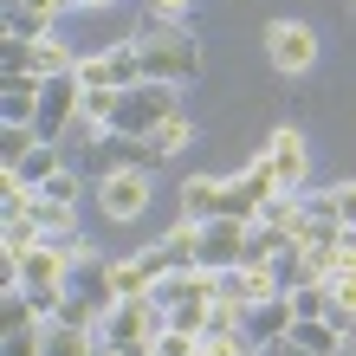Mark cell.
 I'll list each match as a JSON object with an SVG mask.
<instances>
[{"instance_id":"277c9868","label":"cell","mask_w":356,"mask_h":356,"mask_svg":"<svg viewBox=\"0 0 356 356\" xmlns=\"http://www.w3.org/2000/svg\"><path fill=\"white\" fill-rule=\"evenodd\" d=\"M272 195H285V188H279V175H272V162L253 156L240 175H227V181H220V220L253 227V220H259V207H266Z\"/></svg>"},{"instance_id":"7c38bea8","label":"cell","mask_w":356,"mask_h":356,"mask_svg":"<svg viewBox=\"0 0 356 356\" xmlns=\"http://www.w3.org/2000/svg\"><path fill=\"white\" fill-rule=\"evenodd\" d=\"M175 201H181V220H195V227L220 220V181H214V175H188Z\"/></svg>"},{"instance_id":"3957f363","label":"cell","mask_w":356,"mask_h":356,"mask_svg":"<svg viewBox=\"0 0 356 356\" xmlns=\"http://www.w3.org/2000/svg\"><path fill=\"white\" fill-rule=\"evenodd\" d=\"M78 85L85 91H136L143 85V46L136 39H111L97 52H78Z\"/></svg>"},{"instance_id":"83f0119b","label":"cell","mask_w":356,"mask_h":356,"mask_svg":"<svg viewBox=\"0 0 356 356\" xmlns=\"http://www.w3.org/2000/svg\"><path fill=\"white\" fill-rule=\"evenodd\" d=\"M39 201H65V207H78V175H72V169H58L46 188H39Z\"/></svg>"},{"instance_id":"8fae6325","label":"cell","mask_w":356,"mask_h":356,"mask_svg":"<svg viewBox=\"0 0 356 356\" xmlns=\"http://www.w3.org/2000/svg\"><path fill=\"white\" fill-rule=\"evenodd\" d=\"M65 0H7V39H46Z\"/></svg>"},{"instance_id":"8992f818","label":"cell","mask_w":356,"mask_h":356,"mask_svg":"<svg viewBox=\"0 0 356 356\" xmlns=\"http://www.w3.org/2000/svg\"><path fill=\"white\" fill-rule=\"evenodd\" d=\"M266 58L285 78H298V72L318 65V33H311L305 19H272V26H266Z\"/></svg>"},{"instance_id":"d6a6232c","label":"cell","mask_w":356,"mask_h":356,"mask_svg":"<svg viewBox=\"0 0 356 356\" xmlns=\"http://www.w3.org/2000/svg\"><path fill=\"white\" fill-rule=\"evenodd\" d=\"M330 291H337L343 311H356V272H337V279H330Z\"/></svg>"},{"instance_id":"4fadbf2b","label":"cell","mask_w":356,"mask_h":356,"mask_svg":"<svg viewBox=\"0 0 356 356\" xmlns=\"http://www.w3.org/2000/svg\"><path fill=\"white\" fill-rule=\"evenodd\" d=\"M285 350H291V356H337V350H343V330L330 324V318H318V324H291Z\"/></svg>"},{"instance_id":"e0dca14e","label":"cell","mask_w":356,"mask_h":356,"mask_svg":"<svg viewBox=\"0 0 356 356\" xmlns=\"http://www.w3.org/2000/svg\"><path fill=\"white\" fill-rule=\"evenodd\" d=\"M111 285H117V298H149L156 279H149V266H143L136 253H117L111 259Z\"/></svg>"},{"instance_id":"1f68e13d","label":"cell","mask_w":356,"mask_h":356,"mask_svg":"<svg viewBox=\"0 0 356 356\" xmlns=\"http://www.w3.org/2000/svg\"><path fill=\"white\" fill-rule=\"evenodd\" d=\"M330 195H337V214H343V227H356V181H337Z\"/></svg>"},{"instance_id":"f1b7e54d","label":"cell","mask_w":356,"mask_h":356,"mask_svg":"<svg viewBox=\"0 0 356 356\" xmlns=\"http://www.w3.org/2000/svg\"><path fill=\"white\" fill-rule=\"evenodd\" d=\"M156 356H201V337H181V330H162Z\"/></svg>"},{"instance_id":"f546056e","label":"cell","mask_w":356,"mask_h":356,"mask_svg":"<svg viewBox=\"0 0 356 356\" xmlns=\"http://www.w3.org/2000/svg\"><path fill=\"white\" fill-rule=\"evenodd\" d=\"M143 13H149V19H169V26H175V19L195 13V0H143Z\"/></svg>"},{"instance_id":"6da1fadb","label":"cell","mask_w":356,"mask_h":356,"mask_svg":"<svg viewBox=\"0 0 356 356\" xmlns=\"http://www.w3.org/2000/svg\"><path fill=\"white\" fill-rule=\"evenodd\" d=\"M143 46V85H195L201 78V46L188 33H175V26H162V33H143L136 39Z\"/></svg>"},{"instance_id":"cb8c5ba5","label":"cell","mask_w":356,"mask_h":356,"mask_svg":"<svg viewBox=\"0 0 356 356\" xmlns=\"http://www.w3.org/2000/svg\"><path fill=\"white\" fill-rule=\"evenodd\" d=\"M33 246H39V227H33V214L7 220V234H0V253H7V259H19V253H33Z\"/></svg>"},{"instance_id":"5b68a950","label":"cell","mask_w":356,"mask_h":356,"mask_svg":"<svg viewBox=\"0 0 356 356\" xmlns=\"http://www.w3.org/2000/svg\"><path fill=\"white\" fill-rule=\"evenodd\" d=\"M65 298H91L97 311L117 305V285H111V259L97 253V246L72 240V272H65Z\"/></svg>"},{"instance_id":"5bb4252c","label":"cell","mask_w":356,"mask_h":356,"mask_svg":"<svg viewBox=\"0 0 356 356\" xmlns=\"http://www.w3.org/2000/svg\"><path fill=\"white\" fill-rule=\"evenodd\" d=\"M33 227H39V240L72 246L78 240V207H65V201H33Z\"/></svg>"},{"instance_id":"ba28073f","label":"cell","mask_w":356,"mask_h":356,"mask_svg":"<svg viewBox=\"0 0 356 356\" xmlns=\"http://www.w3.org/2000/svg\"><path fill=\"white\" fill-rule=\"evenodd\" d=\"M97 207L111 220H143L149 214V175H136V169H111L97 181Z\"/></svg>"},{"instance_id":"7a4b0ae2","label":"cell","mask_w":356,"mask_h":356,"mask_svg":"<svg viewBox=\"0 0 356 356\" xmlns=\"http://www.w3.org/2000/svg\"><path fill=\"white\" fill-rule=\"evenodd\" d=\"M169 117H181V91H175V85H136V91H117L111 136H136V143H149Z\"/></svg>"},{"instance_id":"52a82bcc","label":"cell","mask_w":356,"mask_h":356,"mask_svg":"<svg viewBox=\"0 0 356 356\" xmlns=\"http://www.w3.org/2000/svg\"><path fill=\"white\" fill-rule=\"evenodd\" d=\"M259 156L272 162V175H279V188H285V195H305V169H311V149H305L298 123H285V130H272Z\"/></svg>"},{"instance_id":"7402d4cb","label":"cell","mask_w":356,"mask_h":356,"mask_svg":"<svg viewBox=\"0 0 356 356\" xmlns=\"http://www.w3.org/2000/svg\"><path fill=\"white\" fill-rule=\"evenodd\" d=\"M259 227H272V234H298V195H272L266 207H259Z\"/></svg>"},{"instance_id":"ac0fdd59","label":"cell","mask_w":356,"mask_h":356,"mask_svg":"<svg viewBox=\"0 0 356 356\" xmlns=\"http://www.w3.org/2000/svg\"><path fill=\"white\" fill-rule=\"evenodd\" d=\"M285 298H291V311H298V324H318V318H330V311H337L330 279H324V285H298V291H285Z\"/></svg>"},{"instance_id":"9c48e42d","label":"cell","mask_w":356,"mask_h":356,"mask_svg":"<svg viewBox=\"0 0 356 356\" xmlns=\"http://www.w3.org/2000/svg\"><path fill=\"white\" fill-rule=\"evenodd\" d=\"M246 234H253V227H240V220H207L201 227V272L246 266Z\"/></svg>"},{"instance_id":"d4e9b609","label":"cell","mask_w":356,"mask_h":356,"mask_svg":"<svg viewBox=\"0 0 356 356\" xmlns=\"http://www.w3.org/2000/svg\"><path fill=\"white\" fill-rule=\"evenodd\" d=\"M19 324H39V311L26 291H0V330H19Z\"/></svg>"},{"instance_id":"4dcf8cb0","label":"cell","mask_w":356,"mask_h":356,"mask_svg":"<svg viewBox=\"0 0 356 356\" xmlns=\"http://www.w3.org/2000/svg\"><path fill=\"white\" fill-rule=\"evenodd\" d=\"M337 272H356V227H343L337 253H330V279H337Z\"/></svg>"},{"instance_id":"603a6c76","label":"cell","mask_w":356,"mask_h":356,"mask_svg":"<svg viewBox=\"0 0 356 356\" xmlns=\"http://www.w3.org/2000/svg\"><path fill=\"white\" fill-rule=\"evenodd\" d=\"M0 356H46V324H19L0 337Z\"/></svg>"},{"instance_id":"2e32d148","label":"cell","mask_w":356,"mask_h":356,"mask_svg":"<svg viewBox=\"0 0 356 356\" xmlns=\"http://www.w3.org/2000/svg\"><path fill=\"white\" fill-rule=\"evenodd\" d=\"M58 169H65V149H58V143H39V149H33L26 162H19V169H13V175H19V181H26V188H33V195H39V188H46V181H52Z\"/></svg>"},{"instance_id":"ffe728a7","label":"cell","mask_w":356,"mask_h":356,"mask_svg":"<svg viewBox=\"0 0 356 356\" xmlns=\"http://www.w3.org/2000/svg\"><path fill=\"white\" fill-rule=\"evenodd\" d=\"M162 253H169L175 266H201V227L195 220H175L169 234H162Z\"/></svg>"},{"instance_id":"836d02e7","label":"cell","mask_w":356,"mask_h":356,"mask_svg":"<svg viewBox=\"0 0 356 356\" xmlns=\"http://www.w3.org/2000/svg\"><path fill=\"white\" fill-rule=\"evenodd\" d=\"M337 356H356V337H343V350H337Z\"/></svg>"},{"instance_id":"9a60e30c","label":"cell","mask_w":356,"mask_h":356,"mask_svg":"<svg viewBox=\"0 0 356 356\" xmlns=\"http://www.w3.org/2000/svg\"><path fill=\"white\" fill-rule=\"evenodd\" d=\"M46 356H104V343H97V330L46 324Z\"/></svg>"},{"instance_id":"d6986e66","label":"cell","mask_w":356,"mask_h":356,"mask_svg":"<svg viewBox=\"0 0 356 356\" xmlns=\"http://www.w3.org/2000/svg\"><path fill=\"white\" fill-rule=\"evenodd\" d=\"M298 227H343L337 195H330V188H305L298 195Z\"/></svg>"},{"instance_id":"4316f807","label":"cell","mask_w":356,"mask_h":356,"mask_svg":"<svg viewBox=\"0 0 356 356\" xmlns=\"http://www.w3.org/2000/svg\"><path fill=\"white\" fill-rule=\"evenodd\" d=\"M111 111H117V91H85V123L111 130Z\"/></svg>"},{"instance_id":"e575fe53","label":"cell","mask_w":356,"mask_h":356,"mask_svg":"<svg viewBox=\"0 0 356 356\" xmlns=\"http://www.w3.org/2000/svg\"><path fill=\"white\" fill-rule=\"evenodd\" d=\"M234 356H266V350H253V343H246V350H234Z\"/></svg>"},{"instance_id":"484cf974","label":"cell","mask_w":356,"mask_h":356,"mask_svg":"<svg viewBox=\"0 0 356 356\" xmlns=\"http://www.w3.org/2000/svg\"><path fill=\"white\" fill-rule=\"evenodd\" d=\"M149 143H156V149H162V156H181V149H188V143H195V123H188V117H169V123H162V130H156Z\"/></svg>"},{"instance_id":"44dd1931","label":"cell","mask_w":356,"mask_h":356,"mask_svg":"<svg viewBox=\"0 0 356 356\" xmlns=\"http://www.w3.org/2000/svg\"><path fill=\"white\" fill-rule=\"evenodd\" d=\"M207 324H214V298H195V305L169 311V330H181V337H207Z\"/></svg>"},{"instance_id":"30bf717a","label":"cell","mask_w":356,"mask_h":356,"mask_svg":"<svg viewBox=\"0 0 356 356\" xmlns=\"http://www.w3.org/2000/svg\"><path fill=\"white\" fill-rule=\"evenodd\" d=\"M291 324H298V311H291V298H272V305H246V343L253 350H279L291 337Z\"/></svg>"}]
</instances>
